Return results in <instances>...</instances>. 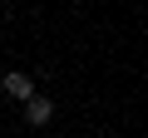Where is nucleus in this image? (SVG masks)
<instances>
[{"instance_id":"nucleus-1","label":"nucleus","mask_w":148,"mask_h":138,"mask_svg":"<svg viewBox=\"0 0 148 138\" xmlns=\"http://www.w3.org/2000/svg\"><path fill=\"white\" fill-rule=\"evenodd\" d=\"M0 94H5V99H35V84H30V74H20V69H15V74H5V79H0Z\"/></svg>"},{"instance_id":"nucleus-2","label":"nucleus","mask_w":148,"mask_h":138,"mask_svg":"<svg viewBox=\"0 0 148 138\" xmlns=\"http://www.w3.org/2000/svg\"><path fill=\"white\" fill-rule=\"evenodd\" d=\"M54 118V104L45 99V94H35V99H25V123H35V128H45Z\"/></svg>"}]
</instances>
